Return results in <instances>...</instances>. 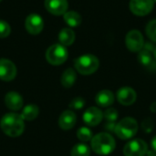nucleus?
Instances as JSON below:
<instances>
[{"label":"nucleus","mask_w":156,"mask_h":156,"mask_svg":"<svg viewBox=\"0 0 156 156\" xmlns=\"http://www.w3.org/2000/svg\"><path fill=\"white\" fill-rule=\"evenodd\" d=\"M84 105H85L84 99L81 97H76L69 103V108L72 110H80L84 107Z\"/></svg>","instance_id":"obj_26"},{"label":"nucleus","mask_w":156,"mask_h":156,"mask_svg":"<svg viewBox=\"0 0 156 156\" xmlns=\"http://www.w3.org/2000/svg\"><path fill=\"white\" fill-rule=\"evenodd\" d=\"M154 57H155V58H156V48H154Z\"/></svg>","instance_id":"obj_31"},{"label":"nucleus","mask_w":156,"mask_h":156,"mask_svg":"<svg viewBox=\"0 0 156 156\" xmlns=\"http://www.w3.org/2000/svg\"><path fill=\"white\" fill-rule=\"evenodd\" d=\"M147 153V144L140 139H134L128 142L123 148V154L125 156H144Z\"/></svg>","instance_id":"obj_6"},{"label":"nucleus","mask_w":156,"mask_h":156,"mask_svg":"<svg viewBox=\"0 0 156 156\" xmlns=\"http://www.w3.org/2000/svg\"><path fill=\"white\" fill-rule=\"evenodd\" d=\"M0 127L3 133L7 136L18 137L24 133L25 123L20 114L9 112L2 117L0 121Z\"/></svg>","instance_id":"obj_1"},{"label":"nucleus","mask_w":156,"mask_h":156,"mask_svg":"<svg viewBox=\"0 0 156 156\" xmlns=\"http://www.w3.org/2000/svg\"><path fill=\"white\" fill-rule=\"evenodd\" d=\"M152 147H153V149L156 152V136H154V139L152 140Z\"/></svg>","instance_id":"obj_28"},{"label":"nucleus","mask_w":156,"mask_h":156,"mask_svg":"<svg viewBox=\"0 0 156 156\" xmlns=\"http://www.w3.org/2000/svg\"><path fill=\"white\" fill-rule=\"evenodd\" d=\"M103 118L102 112L97 107H90L87 109L83 114V121L89 126L98 125Z\"/></svg>","instance_id":"obj_12"},{"label":"nucleus","mask_w":156,"mask_h":156,"mask_svg":"<svg viewBox=\"0 0 156 156\" xmlns=\"http://www.w3.org/2000/svg\"><path fill=\"white\" fill-rule=\"evenodd\" d=\"M58 40L63 46H70L75 40V33L70 28H63L58 35Z\"/></svg>","instance_id":"obj_19"},{"label":"nucleus","mask_w":156,"mask_h":156,"mask_svg":"<svg viewBox=\"0 0 156 156\" xmlns=\"http://www.w3.org/2000/svg\"><path fill=\"white\" fill-rule=\"evenodd\" d=\"M77 137L81 142H88L92 139V132L88 127H81L77 132Z\"/></svg>","instance_id":"obj_23"},{"label":"nucleus","mask_w":156,"mask_h":156,"mask_svg":"<svg viewBox=\"0 0 156 156\" xmlns=\"http://www.w3.org/2000/svg\"><path fill=\"white\" fill-rule=\"evenodd\" d=\"M39 113V109L35 104H28L27 105L21 112V117L24 121H33L35 120Z\"/></svg>","instance_id":"obj_18"},{"label":"nucleus","mask_w":156,"mask_h":156,"mask_svg":"<svg viewBox=\"0 0 156 156\" xmlns=\"http://www.w3.org/2000/svg\"><path fill=\"white\" fill-rule=\"evenodd\" d=\"M75 69L82 75H90L94 73L100 66V61L97 57L91 54H87L79 57L74 61Z\"/></svg>","instance_id":"obj_3"},{"label":"nucleus","mask_w":156,"mask_h":156,"mask_svg":"<svg viewBox=\"0 0 156 156\" xmlns=\"http://www.w3.org/2000/svg\"><path fill=\"white\" fill-rule=\"evenodd\" d=\"M151 111L153 112H156V102H154L152 105H151Z\"/></svg>","instance_id":"obj_29"},{"label":"nucleus","mask_w":156,"mask_h":156,"mask_svg":"<svg viewBox=\"0 0 156 156\" xmlns=\"http://www.w3.org/2000/svg\"><path fill=\"white\" fill-rule=\"evenodd\" d=\"M138 60L139 62L145 66V67H149L153 64V56H152V51L143 48V49L139 52L138 55Z\"/></svg>","instance_id":"obj_21"},{"label":"nucleus","mask_w":156,"mask_h":156,"mask_svg":"<svg viewBox=\"0 0 156 156\" xmlns=\"http://www.w3.org/2000/svg\"><path fill=\"white\" fill-rule=\"evenodd\" d=\"M103 116L105 117V119L108 122H114L118 119V112L114 108H110V109H108V110L105 111Z\"/></svg>","instance_id":"obj_27"},{"label":"nucleus","mask_w":156,"mask_h":156,"mask_svg":"<svg viewBox=\"0 0 156 156\" xmlns=\"http://www.w3.org/2000/svg\"><path fill=\"white\" fill-rule=\"evenodd\" d=\"M136 92L133 89L130 87H123L120 89L117 92V100L118 101L124 105V106H130L136 101Z\"/></svg>","instance_id":"obj_13"},{"label":"nucleus","mask_w":156,"mask_h":156,"mask_svg":"<svg viewBox=\"0 0 156 156\" xmlns=\"http://www.w3.org/2000/svg\"><path fill=\"white\" fill-rule=\"evenodd\" d=\"M95 101L101 107H109L114 102V95L111 90H103L96 95Z\"/></svg>","instance_id":"obj_16"},{"label":"nucleus","mask_w":156,"mask_h":156,"mask_svg":"<svg viewBox=\"0 0 156 156\" xmlns=\"http://www.w3.org/2000/svg\"><path fill=\"white\" fill-rule=\"evenodd\" d=\"M77 122V116L72 111H65L61 113L58 119V125L62 130H70L74 127Z\"/></svg>","instance_id":"obj_14"},{"label":"nucleus","mask_w":156,"mask_h":156,"mask_svg":"<svg viewBox=\"0 0 156 156\" xmlns=\"http://www.w3.org/2000/svg\"><path fill=\"white\" fill-rule=\"evenodd\" d=\"M11 28L9 24L5 20H0V37L4 38L9 36Z\"/></svg>","instance_id":"obj_25"},{"label":"nucleus","mask_w":156,"mask_h":156,"mask_svg":"<svg viewBox=\"0 0 156 156\" xmlns=\"http://www.w3.org/2000/svg\"><path fill=\"white\" fill-rule=\"evenodd\" d=\"M154 5V0H131L129 5L133 14L138 16H144L152 12Z\"/></svg>","instance_id":"obj_8"},{"label":"nucleus","mask_w":156,"mask_h":156,"mask_svg":"<svg viewBox=\"0 0 156 156\" xmlns=\"http://www.w3.org/2000/svg\"><path fill=\"white\" fill-rule=\"evenodd\" d=\"M115 145L114 138L107 133H101L91 139V149L100 155L111 154L114 151Z\"/></svg>","instance_id":"obj_2"},{"label":"nucleus","mask_w":156,"mask_h":156,"mask_svg":"<svg viewBox=\"0 0 156 156\" xmlns=\"http://www.w3.org/2000/svg\"><path fill=\"white\" fill-rule=\"evenodd\" d=\"M138 132V123L135 119L127 117L120 121L114 129L115 134L122 140L133 138Z\"/></svg>","instance_id":"obj_4"},{"label":"nucleus","mask_w":156,"mask_h":156,"mask_svg":"<svg viewBox=\"0 0 156 156\" xmlns=\"http://www.w3.org/2000/svg\"><path fill=\"white\" fill-rule=\"evenodd\" d=\"M90 150L89 148L88 145L84 144H76L70 153L71 156H90Z\"/></svg>","instance_id":"obj_22"},{"label":"nucleus","mask_w":156,"mask_h":156,"mask_svg":"<svg viewBox=\"0 0 156 156\" xmlns=\"http://www.w3.org/2000/svg\"><path fill=\"white\" fill-rule=\"evenodd\" d=\"M147 156H156L155 151H149L147 153Z\"/></svg>","instance_id":"obj_30"},{"label":"nucleus","mask_w":156,"mask_h":156,"mask_svg":"<svg viewBox=\"0 0 156 156\" xmlns=\"http://www.w3.org/2000/svg\"><path fill=\"white\" fill-rule=\"evenodd\" d=\"M77 80L76 72L73 69H67L61 76V84L65 88H70L74 85Z\"/></svg>","instance_id":"obj_17"},{"label":"nucleus","mask_w":156,"mask_h":156,"mask_svg":"<svg viewBox=\"0 0 156 156\" xmlns=\"http://www.w3.org/2000/svg\"><path fill=\"white\" fill-rule=\"evenodd\" d=\"M46 58L51 65H61L68 58V50L65 46L61 44H54L48 48L46 52Z\"/></svg>","instance_id":"obj_5"},{"label":"nucleus","mask_w":156,"mask_h":156,"mask_svg":"<svg viewBox=\"0 0 156 156\" xmlns=\"http://www.w3.org/2000/svg\"><path fill=\"white\" fill-rule=\"evenodd\" d=\"M68 6L67 0H45V7L55 16L64 15L68 10Z\"/></svg>","instance_id":"obj_11"},{"label":"nucleus","mask_w":156,"mask_h":156,"mask_svg":"<svg viewBox=\"0 0 156 156\" xmlns=\"http://www.w3.org/2000/svg\"><path fill=\"white\" fill-rule=\"evenodd\" d=\"M0 1H2V0H0Z\"/></svg>","instance_id":"obj_33"},{"label":"nucleus","mask_w":156,"mask_h":156,"mask_svg":"<svg viewBox=\"0 0 156 156\" xmlns=\"http://www.w3.org/2000/svg\"><path fill=\"white\" fill-rule=\"evenodd\" d=\"M154 2H156V0H154Z\"/></svg>","instance_id":"obj_32"},{"label":"nucleus","mask_w":156,"mask_h":156,"mask_svg":"<svg viewBox=\"0 0 156 156\" xmlns=\"http://www.w3.org/2000/svg\"><path fill=\"white\" fill-rule=\"evenodd\" d=\"M125 45L127 48L132 52H140L144 46V37L140 31L131 30L125 37Z\"/></svg>","instance_id":"obj_7"},{"label":"nucleus","mask_w":156,"mask_h":156,"mask_svg":"<svg viewBox=\"0 0 156 156\" xmlns=\"http://www.w3.org/2000/svg\"><path fill=\"white\" fill-rule=\"evenodd\" d=\"M25 26L28 33L32 35H37L42 31L44 27V21L39 15L33 13L27 16L26 18Z\"/></svg>","instance_id":"obj_10"},{"label":"nucleus","mask_w":156,"mask_h":156,"mask_svg":"<svg viewBox=\"0 0 156 156\" xmlns=\"http://www.w3.org/2000/svg\"><path fill=\"white\" fill-rule=\"evenodd\" d=\"M147 37L154 42H156V19L150 21L145 28Z\"/></svg>","instance_id":"obj_24"},{"label":"nucleus","mask_w":156,"mask_h":156,"mask_svg":"<svg viewBox=\"0 0 156 156\" xmlns=\"http://www.w3.org/2000/svg\"><path fill=\"white\" fill-rule=\"evenodd\" d=\"M5 103L8 109L12 111H18L23 107V99L17 92L10 91L5 97Z\"/></svg>","instance_id":"obj_15"},{"label":"nucleus","mask_w":156,"mask_h":156,"mask_svg":"<svg viewBox=\"0 0 156 156\" xmlns=\"http://www.w3.org/2000/svg\"><path fill=\"white\" fill-rule=\"evenodd\" d=\"M16 76V68L15 64L6 58L0 59V80L11 81Z\"/></svg>","instance_id":"obj_9"},{"label":"nucleus","mask_w":156,"mask_h":156,"mask_svg":"<svg viewBox=\"0 0 156 156\" xmlns=\"http://www.w3.org/2000/svg\"><path fill=\"white\" fill-rule=\"evenodd\" d=\"M64 20L69 27H75L81 23V16L75 11H69L64 14Z\"/></svg>","instance_id":"obj_20"}]
</instances>
